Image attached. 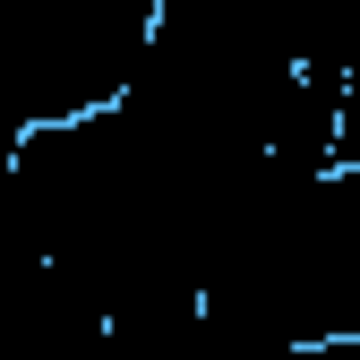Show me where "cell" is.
<instances>
[{
    "label": "cell",
    "mask_w": 360,
    "mask_h": 360,
    "mask_svg": "<svg viewBox=\"0 0 360 360\" xmlns=\"http://www.w3.org/2000/svg\"><path fill=\"white\" fill-rule=\"evenodd\" d=\"M18 138H26V120H18L9 103H0V172H9V155H18Z\"/></svg>",
    "instance_id": "6da1fadb"
}]
</instances>
